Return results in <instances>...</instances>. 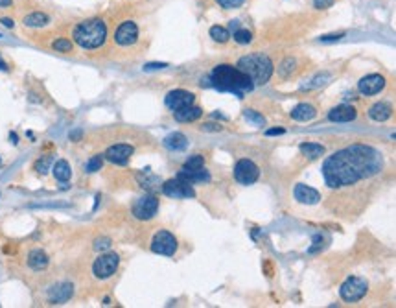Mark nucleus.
<instances>
[{
  "instance_id": "obj_44",
  "label": "nucleus",
  "mask_w": 396,
  "mask_h": 308,
  "mask_svg": "<svg viewBox=\"0 0 396 308\" xmlns=\"http://www.w3.org/2000/svg\"><path fill=\"white\" fill-rule=\"evenodd\" d=\"M13 4V0H0V8H10Z\"/></svg>"
},
{
  "instance_id": "obj_24",
  "label": "nucleus",
  "mask_w": 396,
  "mask_h": 308,
  "mask_svg": "<svg viewBox=\"0 0 396 308\" xmlns=\"http://www.w3.org/2000/svg\"><path fill=\"white\" fill-rule=\"evenodd\" d=\"M164 146L168 150H174V152H181L188 146V138L182 133H172L164 138Z\"/></svg>"
},
{
  "instance_id": "obj_45",
  "label": "nucleus",
  "mask_w": 396,
  "mask_h": 308,
  "mask_svg": "<svg viewBox=\"0 0 396 308\" xmlns=\"http://www.w3.org/2000/svg\"><path fill=\"white\" fill-rule=\"evenodd\" d=\"M8 68H10V66H8V63L2 60V58H0V70H8Z\"/></svg>"
},
{
  "instance_id": "obj_19",
  "label": "nucleus",
  "mask_w": 396,
  "mask_h": 308,
  "mask_svg": "<svg viewBox=\"0 0 396 308\" xmlns=\"http://www.w3.org/2000/svg\"><path fill=\"white\" fill-rule=\"evenodd\" d=\"M72 294H74V288H72V284H68V282H64V284H58L52 292H50V302H54V304L66 302L70 297H72Z\"/></svg>"
},
{
  "instance_id": "obj_13",
  "label": "nucleus",
  "mask_w": 396,
  "mask_h": 308,
  "mask_svg": "<svg viewBox=\"0 0 396 308\" xmlns=\"http://www.w3.org/2000/svg\"><path fill=\"white\" fill-rule=\"evenodd\" d=\"M133 155V146L129 144H114L105 152V159L114 162V164H126Z\"/></svg>"
},
{
  "instance_id": "obj_1",
  "label": "nucleus",
  "mask_w": 396,
  "mask_h": 308,
  "mask_svg": "<svg viewBox=\"0 0 396 308\" xmlns=\"http://www.w3.org/2000/svg\"><path fill=\"white\" fill-rule=\"evenodd\" d=\"M382 170V155L370 146L352 144L328 157L322 176L330 188H343L376 176Z\"/></svg>"
},
{
  "instance_id": "obj_21",
  "label": "nucleus",
  "mask_w": 396,
  "mask_h": 308,
  "mask_svg": "<svg viewBox=\"0 0 396 308\" xmlns=\"http://www.w3.org/2000/svg\"><path fill=\"white\" fill-rule=\"evenodd\" d=\"M390 114H392V109H390V106L384 104V102H378V104H374V106L368 109V116H370L374 122H385V120L390 118Z\"/></svg>"
},
{
  "instance_id": "obj_4",
  "label": "nucleus",
  "mask_w": 396,
  "mask_h": 308,
  "mask_svg": "<svg viewBox=\"0 0 396 308\" xmlns=\"http://www.w3.org/2000/svg\"><path fill=\"white\" fill-rule=\"evenodd\" d=\"M245 76L250 78L254 85H264L273 76V61L266 54H249L244 56L236 65Z\"/></svg>"
},
{
  "instance_id": "obj_32",
  "label": "nucleus",
  "mask_w": 396,
  "mask_h": 308,
  "mask_svg": "<svg viewBox=\"0 0 396 308\" xmlns=\"http://www.w3.org/2000/svg\"><path fill=\"white\" fill-rule=\"evenodd\" d=\"M50 164H52V155H46V157H42V159H39L35 162V170L39 174H46Z\"/></svg>"
},
{
  "instance_id": "obj_35",
  "label": "nucleus",
  "mask_w": 396,
  "mask_h": 308,
  "mask_svg": "<svg viewBox=\"0 0 396 308\" xmlns=\"http://www.w3.org/2000/svg\"><path fill=\"white\" fill-rule=\"evenodd\" d=\"M295 60H284L282 61V65H280V68H278V72H280V76H288V72H292L293 68H295Z\"/></svg>"
},
{
  "instance_id": "obj_29",
  "label": "nucleus",
  "mask_w": 396,
  "mask_h": 308,
  "mask_svg": "<svg viewBox=\"0 0 396 308\" xmlns=\"http://www.w3.org/2000/svg\"><path fill=\"white\" fill-rule=\"evenodd\" d=\"M232 39L238 44H249L252 41V34L249 30H245V28H238V30L232 32Z\"/></svg>"
},
{
  "instance_id": "obj_39",
  "label": "nucleus",
  "mask_w": 396,
  "mask_h": 308,
  "mask_svg": "<svg viewBox=\"0 0 396 308\" xmlns=\"http://www.w3.org/2000/svg\"><path fill=\"white\" fill-rule=\"evenodd\" d=\"M166 63H148L146 66H144V70H160V68H166Z\"/></svg>"
},
{
  "instance_id": "obj_16",
  "label": "nucleus",
  "mask_w": 396,
  "mask_h": 308,
  "mask_svg": "<svg viewBox=\"0 0 396 308\" xmlns=\"http://www.w3.org/2000/svg\"><path fill=\"white\" fill-rule=\"evenodd\" d=\"M177 178L184 179V181H188V183H208L210 181V174L204 170L203 166L201 168H184L182 166V170L179 172V176Z\"/></svg>"
},
{
  "instance_id": "obj_14",
  "label": "nucleus",
  "mask_w": 396,
  "mask_h": 308,
  "mask_svg": "<svg viewBox=\"0 0 396 308\" xmlns=\"http://www.w3.org/2000/svg\"><path fill=\"white\" fill-rule=\"evenodd\" d=\"M385 87V78L380 76V74H368V76L362 78L360 80V90L363 94H378L380 90Z\"/></svg>"
},
{
  "instance_id": "obj_12",
  "label": "nucleus",
  "mask_w": 396,
  "mask_h": 308,
  "mask_svg": "<svg viewBox=\"0 0 396 308\" xmlns=\"http://www.w3.org/2000/svg\"><path fill=\"white\" fill-rule=\"evenodd\" d=\"M194 98L196 96L192 92H188V90H182V89H175V90H170L164 102H166V106L172 109V111H177V109H182V107L186 106H192L194 104Z\"/></svg>"
},
{
  "instance_id": "obj_28",
  "label": "nucleus",
  "mask_w": 396,
  "mask_h": 308,
  "mask_svg": "<svg viewBox=\"0 0 396 308\" xmlns=\"http://www.w3.org/2000/svg\"><path fill=\"white\" fill-rule=\"evenodd\" d=\"M138 181L142 183V186H146V188H153V186L158 183V178H157V176H153V174L150 172V168H146V170H144V172L138 176Z\"/></svg>"
},
{
  "instance_id": "obj_31",
  "label": "nucleus",
  "mask_w": 396,
  "mask_h": 308,
  "mask_svg": "<svg viewBox=\"0 0 396 308\" xmlns=\"http://www.w3.org/2000/svg\"><path fill=\"white\" fill-rule=\"evenodd\" d=\"M52 48L56 52H72V41L66 37H59L52 42Z\"/></svg>"
},
{
  "instance_id": "obj_41",
  "label": "nucleus",
  "mask_w": 396,
  "mask_h": 308,
  "mask_svg": "<svg viewBox=\"0 0 396 308\" xmlns=\"http://www.w3.org/2000/svg\"><path fill=\"white\" fill-rule=\"evenodd\" d=\"M286 130H282V128H274V130H268L266 131V135L268 136H273V135H284Z\"/></svg>"
},
{
  "instance_id": "obj_20",
  "label": "nucleus",
  "mask_w": 396,
  "mask_h": 308,
  "mask_svg": "<svg viewBox=\"0 0 396 308\" xmlns=\"http://www.w3.org/2000/svg\"><path fill=\"white\" fill-rule=\"evenodd\" d=\"M22 24L28 28H44L50 24V17L42 12H32L22 18Z\"/></svg>"
},
{
  "instance_id": "obj_22",
  "label": "nucleus",
  "mask_w": 396,
  "mask_h": 308,
  "mask_svg": "<svg viewBox=\"0 0 396 308\" xmlns=\"http://www.w3.org/2000/svg\"><path fill=\"white\" fill-rule=\"evenodd\" d=\"M315 114H317V111H315L314 106H310V104H298L292 111V118L297 120V122H308V120L315 118Z\"/></svg>"
},
{
  "instance_id": "obj_2",
  "label": "nucleus",
  "mask_w": 396,
  "mask_h": 308,
  "mask_svg": "<svg viewBox=\"0 0 396 308\" xmlns=\"http://www.w3.org/2000/svg\"><path fill=\"white\" fill-rule=\"evenodd\" d=\"M210 80H212V85H214L218 90L222 92H232L238 98L245 94V92H250L254 89V83L250 82L249 76H245L244 72L240 70L238 66L232 65H218L210 74Z\"/></svg>"
},
{
  "instance_id": "obj_25",
  "label": "nucleus",
  "mask_w": 396,
  "mask_h": 308,
  "mask_svg": "<svg viewBox=\"0 0 396 308\" xmlns=\"http://www.w3.org/2000/svg\"><path fill=\"white\" fill-rule=\"evenodd\" d=\"M70 176H72V170H70V164L66 162L64 159L58 160L56 164H54V178L58 179V181H68Z\"/></svg>"
},
{
  "instance_id": "obj_15",
  "label": "nucleus",
  "mask_w": 396,
  "mask_h": 308,
  "mask_svg": "<svg viewBox=\"0 0 396 308\" xmlns=\"http://www.w3.org/2000/svg\"><path fill=\"white\" fill-rule=\"evenodd\" d=\"M293 196H295V200H297L298 203H304V205H315V203H319V200H320V194L317 190L302 183H298L297 186H295Z\"/></svg>"
},
{
  "instance_id": "obj_37",
  "label": "nucleus",
  "mask_w": 396,
  "mask_h": 308,
  "mask_svg": "<svg viewBox=\"0 0 396 308\" xmlns=\"http://www.w3.org/2000/svg\"><path fill=\"white\" fill-rule=\"evenodd\" d=\"M343 37H344V32H338V34H328V36H322V37H320V41H322V42L339 41V39H343Z\"/></svg>"
},
{
  "instance_id": "obj_7",
  "label": "nucleus",
  "mask_w": 396,
  "mask_h": 308,
  "mask_svg": "<svg viewBox=\"0 0 396 308\" xmlns=\"http://www.w3.org/2000/svg\"><path fill=\"white\" fill-rule=\"evenodd\" d=\"M234 178L242 184H252L260 178V168L250 159H240L234 166Z\"/></svg>"
},
{
  "instance_id": "obj_40",
  "label": "nucleus",
  "mask_w": 396,
  "mask_h": 308,
  "mask_svg": "<svg viewBox=\"0 0 396 308\" xmlns=\"http://www.w3.org/2000/svg\"><path fill=\"white\" fill-rule=\"evenodd\" d=\"M201 130H204V131H222V126L208 122V124H203V126H201Z\"/></svg>"
},
{
  "instance_id": "obj_11",
  "label": "nucleus",
  "mask_w": 396,
  "mask_h": 308,
  "mask_svg": "<svg viewBox=\"0 0 396 308\" xmlns=\"http://www.w3.org/2000/svg\"><path fill=\"white\" fill-rule=\"evenodd\" d=\"M158 210V200L155 196H144L136 200L133 205V214L134 218L138 220H152Z\"/></svg>"
},
{
  "instance_id": "obj_26",
  "label": "nucleus",
  "mask_w": 396,
  "mask_h": 308,
  "mask_svg": "<svg viewBox=\"0 0 396 308\" xmlns=\"http://www.w3.org/2000/svg\"><path fill=\"white\" fill-rule=\"evenodd\" d=\"M300 152H302L306 157H310V159H317L320 155H324V146L314 144V142H304V144H300Z\"/></svg>"
},
{
  "instance_id": "obj_9",
  "label": "nucleus",
  "mask_w": 396,
  "mask_h": 308,
  "mask_svg": "<svg viewBox=\"0 0 396 308\" xmlns=\"http://www.w3.org/2000/svg\"><path fill=\"white\" fill-rule=\"evenodd\" d=\"M138 41V26L133 20H124L114 32V42L118 46H133Z\"/></svg>"
},
{
  "instance_id": "obj_18",
  "label": "nucleus",
  "mask_w": 396,
  "mask_h": 308,
  "mask_svg": "<svg viewBox=\"0 0 396 308\" xmlns=\"http://www.w3.org/2000/svg\"><path fill=\"white\" fill-rule=\"evenodd\" d=\"M201 114H203V109L201 107H196V106H186L182 107V109H177L174 111V118L177 122H196L198 118H201Z\"/></svg>"
},
{
  "instance_id": "obj_10",
  "label": "nucleus",
  "mask_w": 396,
  "mask_h": 308,
  "mask_svg": "<svg viewBox=\"0 0 396 308\" xmlns=\"http://www.w3.org/2000/svg\"><path fill=\"white\" fill-rule=\"evenodd\" d=\"M162 192L168 198H175V200H181V198H194L196 196V190L192 188V184L184 181L181 178L170 179L162 184Z\"/></svg>"
},
{
  "instance_id": "obj_23",
  "label": "nucleus",
  "mask_w": 396,
  "mask_h": 308,
  "mask_svg": "<svg viewBox=\"0 0 396 308\" xmlns=\"http://www.w3.org/2000/svg\"><path fill=\"white\" fill-rule=\"evenodd\" d=\"M28 266L35 272H39V270H44L48 266V255L42 251V249H34V251H30L28 255Z\"/></svg>"
},
{
  "instance_id": "obj_17",
  "label": "nucleus",
  "mask_w": 396,
  "mask_h": 308,
  "mask_svg": "<svg viewBox=\"0 0 396 308\" xmlns=\"http://www.w3.org/2000/svg\"><path fill=\"white\" fill-rule=\"evenodd\" d=\"M356 116H358V111L352 106H338L328 113V118L332 122H352Z\"/></svg>"
},
{
  "instance_id": "obj_6",
  "label": "nucleus",
  "mask_w": 396,
  "mask_h": 308,
  "mask_svg": "<svg viewBox=\"0 0 396 308\" xmlns=\"http://www.w3.org/2000/svg\"><path fill=\"white\" fill-rule=\"evenodd\" d=\"M118 264H120V256L116 253H105V255L98 256L92 264V273L98 278H109L116 273Z\"/></svg>"
},
{
  "instance_id": "obj_30",
  "label": "nucleus",
  "mask_w": 396,
  "mask_h": 308,
  "mask_svg": "<svg viewBox=\"0 0 396 308\" xmlns=\"http://www.w3.org/2000/svg\"><path fill=\"white\" fill-rule=\"evenodd\" d=\"M244 118L249 120L250 124H254V126H264V124H266V118H264L260 113H256L254 109H245V111H244Z\"/></svg>"
},
{
  "instance_id": "obj_27",
  "label": "nucleus",
  "mask_w": 396,
  "mask_h": 308,
  "mask_svg": "<svg viewBox=\"0 0 396 308\" xmlns=\"http://www.w3.org/2000/svg\"><path fill=\"white\" fill-rule=\"evenodd\" d=\"M210 37H212L216 42H227L230 34H228V30L227 28H223V26H212V28H210Z\"/></svg>"
},
{
  "instance_id": "obj_42",
  "label": "nucleus",
  "mask_w": 396,
  "mask_h": 308,
  "mask_svg": "<svg viewBox=\"0 0 396 308\" xmlns=\"http://www.w3.org/2000/svg\"><path fill=\"white\" fill-rule=\"evenodd\" d=\"M0 22L4 24L6 28H13V26H15V22H13L12 18H8V17H2V18H0Z\"/></svg>"
},
{
  "instance_id": "obj_5",
  "label": "nucleus",
  "mask_w": 396,
  "mask_h": 308,
  "mask_svg": "<svg viewBox=\"0 0 396 308\" xmlns=\"http://www.w3.org/2000/svg\"><path fill=\"white\" fill-rule=\"evenodd\" d=\"M341 299L346 302H354L363 299V296L367 294V282L362 277H348L341 286Z\"/></svg>"
},
{
  "instance_id": "obj_38",
  "label": "nucleus",
  "mask_w": 396,
  "mask_h": 308,
  "mask_svg": "<svg viewBox=\"0 0 396 308\" xmlns=\"http://www.w3.org/2000/svg\"><path fill=\"white\" fill-rule=\"evenodd\" d=\"M334 2H336V0H314V6L317 8V10H328V8L334 6Z\"/></svg>"
},
{
  "instance_id": "obj_8",
  "label": "nucleus",
  "mask_w": 396,
  "mask_h": 308,
  "mask_svg": "<svg viewBox=\"0 0 396 308\" xmlns=\"http://www.w3.org/2000/svg\"><path fill=\"white\" fill-rule=\"evenodd\" d=\"M152 251L164 256L175 255V251H177V238L168 231H158L152 240Z\"/></svg>"
},
{
  "instance_id": "obj_34",
  "label": "nucleus",
  "mask_w": 396,
  "mask_h": 308,
  "mask_svg": "<svg viewBox=\"0 0 396 308\" xmlns=\"http://www.w3.org/2000/svg\"><path fill=\"white\" fill-rule=\"evenodd\" d=\"M216 2L222 8H225V10H236V8L245 4V0H216Z\"/></svg>"
},
{
  "instance_id": "obj_3",
  "label": "nucleus",
  "mask_w": 396,
  "mask_h": 308,
  "mask_svg": "<svg viewBox=\"0 0 396 308\" xmlns=\"http://www.w3.org/2000/svg\"><path fill=\"white\" fill-rule=\"evenodd\" d=\"M107 36H109L107 22L100 17L85 18L82 22H78L72 30L74 42L78 46L85 48V50H96V48L104 46V42L107 41Z\"/></svg>"
},
{
  "instance_id": "obj_36",
  "label": "nucleus",
  "mask_w": 396,
  "mask_h": 308,
  "mask_svg": "<svg viewBox=\"0 0 396 308\" xmlns=\"http://www.w3.org/2000/svg\"><path fill=\"white\" fill-rule=\"evenodd\" d=\"M203 164H204L203 157H201V155H194V157H190V159L184 162V168H201Z\"/></svg>"
},
{
  "instance_id": "obj_33",
  "label": "nucleus",
  "mask_w": 396,
  "mask_h": 308,
  "mask_svg": "<svg viewBox=\"0 0 396 308\" xmlns=\"http://www.w3.org/2000/svg\"><path fill=\"white\" fill-rule=\"evenodd\" d=\"M104 164V159H102V155H94L92 159L87 162V172L92 174V172H98L100 168Z\"/></svg>"
},
{
  "instance_id": "obj_43",
  "label": "nucleus",
  "mask_w": 396,
  "mask_h": 308,
  "mask_svg": "<svg viewBox=\"0 0 396 308\" xmlns=\"http://www.w3.org/2000/svg\"><path fill=\"white\" fill-rule=\"evenodd\" d=\"M96 249H107L109 248V240H100V242H96V246H94Z\"/></svg>"
}]
</instances>
